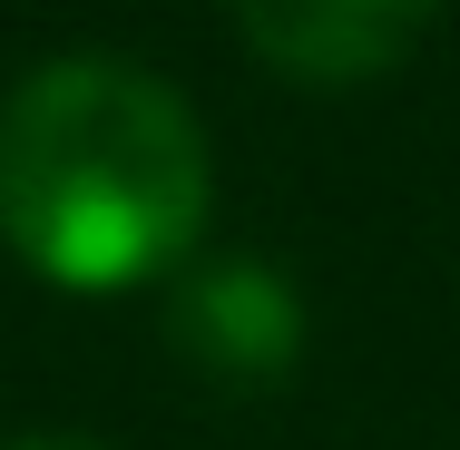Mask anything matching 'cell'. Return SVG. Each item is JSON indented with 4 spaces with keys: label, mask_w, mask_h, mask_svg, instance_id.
<instances>
[{
    "label": "cell",
    "mask_w": 460,
    "mask_h": 450,
    "mask_svg": "<svg viewBox=\"0 0 460 450\" xmlns=\"http://www.w3.org/2000/svg\"><path fill=\"white\" fill-rule=\"evenodd\" d=\"M216 206V147L137 59H40L0 98V235L69 294H128L196 255Z\"/></svg>",
    "instance_id": "cell-1"
},
{
    "label": "cell",
    "mask_w": 460,
    "mask_h": 450,
    "mask_svg": "<svg viewBox=\"0 0 460 450\" xmlns=\"http://www.w3.org/2000/svg\"><path fill=\"white\" fill-rule=\"evenodd\" d=\"M431 10L441 0H235V30L275 79L353 89V79H382L411 59Z\"/></svg>",
    "instance_id": "cell-2"
},
{
    "label": "cell",
    "mask_w": 460,
    "mask_h": 450,
    "mask_svg": "<svg viewBox=\"0 0 460 450\" xmlns=\"http://www.w3.org/2000/svg\"><path fill=\"white\" fill-rule=\"evenodd\" d=\"M177 343H186V362H206V372H226V382H275L284 362H294V343H304V313H294V294H284L275 265L226 255V265L186 274Z\"/></svg>",
    "instance_id": "cell-3"
},
{
    "label": "cell",
    "mask_w": 460,
    "mask_h": 450,
    "mask_svg": "<svg viewBox=\"0 0 460 450\" xmlns=\"http://www.w3.org/2000/svg\"><path fill=\"white\" fill-rule=\"evenodd\" d=\"M0 450H98V441H79V431H20V441H0Z\"/></svg>",
    "instance_id": "cell-4"
}]
</instances>
